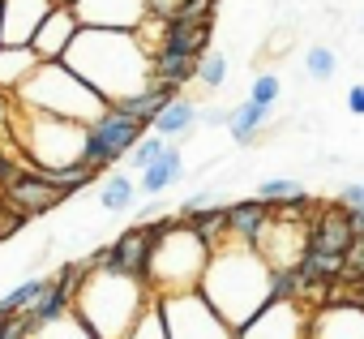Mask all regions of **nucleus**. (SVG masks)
Here are the masks:
<instances>
[{"mask_svg":"<svg viewBox=\"0 0 364 339\" xmlns=\"http://www.w3.org/2000/svg\"><path fill=\"white\" fill-rule=\"evenodd\" d=\"M73 14L82 31H116V35H141L154 22L150 0H77Z\"/></svg>","mask_w":364,"mask_h":339,"instance_id":"obj_9","label":"nucleus"},{"mask_svg":"<svg viewBox=\"0 0 364 339\" xmlns=\"http://www.w3.org/2000/svg\"><path fill=\"white\" fill-rule=\"evenodd\" d=\"M56 0H0V48H31Z\"/></svg>","mask_w":364,"mask_h":339,"instance_id":"obj_11","label":"nucleus"},{"mask_svg":"<svg viewBox=\"0 0 364 339\" xmlns=\"http://www.w3.org/2000/svg\"><path fill=\"white\" fill-rule=\"evenodd\" d=\"M279 90H283V82H279V73H257V78H253V90H249V99H253L257 108H274V99H279Z\"/></svg>","mask_w":364,"mask_h":339,"instance_id":"obj_33","label":"nucleus"},{"mask_svg":"<svg viewBox=\"0 0 364 339\" xmlns=\"http://www.w3.org/2000/svg\"><path fill=\"white\" fill-rule=\"evenodd\" d=\"M355 305H364V283H360V288H355Z\"/></svg>","mask_w":364,"mask_h":339,"instance_id":"obj_38","label":"nucleus"},{"mask_svg":"<svg viewBox=\"0 0 364 339\" xmlns=\"http://www.w3.org/2000/svg\"><path fill=\"white\" fill-rule=\"evenodd\" d=\"M210 26L215 22H180V18H171V22H163V48H171V52H185V56H193V61H202L206 56V43H210Z\"/></svg>","mask_w":364,"mask_h":339,"instance_id":"obj_18","label":"nucleus"},{"mask_svg":"<svg viewBox=\"0 0 364 339\" xmlns=\"http://www.w3.org/2000/svg\"><path fill=\"white\" fill-rule=\"evenodd\" d=\"M309 339H364V305L326 301L321 309H313Z\"/></svg>","mask_w":364,"mask_h":339,"instance_id":"obj_14","label":"nucleus"},{"mask_svg":"<svg viewBox=\"0 0 364 339\" xmlns=\"http://www.w3.org/2000/svg\"><path fill=\"white\" fill-rule=\"evenodd\" d=\"M150 133V125L133 120V116H120L116 108H107L95 125H86V150H82V163L90 172L116 163V159H129V150Z\"/></svg>","mask_w":364,"mask_h":339,"instance_id":"obj_8","label":"nucleus"},{"mask_svg":"<svg viewBox=\"0 0 364 339\" xmlns=\"http://www.w3.org/2000/svg\"><path fill=\"white\" fill-rule=\"evenodd\" d=\"M309 322L313 309H304L300 301H270L236 339H309Z\"/></svg>","mask_w":364,"mask_h":339,"instance_id":"obj_10","label":"nucleus"},{"mask_svg":"<svg viewBox=\"0 0 364 339\" xmlns=\"http://www.w3.org/2000/svg\"><path fill=\"white\" fill-rule=\"evenodd\" d=\"M210 14H215V0H185V5L176 9L180 22H210Z\"/></svg>","mask_w":364,"mask_h":339,"instance_id":"obj_34","label":"nucleus"},{"mask_svg":"<svg viewBox=\"0 0 364 339\" xmlns=\"http://www.w3.org/2000/svg\"><path fill=\"white\" fill-rule=\"evenodd\" d=\"M14 99H18V108L48 112V116H60V120H77V125H95L107 112V103L77 73H69L65 65H39L35 78Z\"/></svg>","mask_w":364,"mask_h":339,"instance_id":"obj_6","label":"nucleus"},{"mask_svg":"<svg viewBox=\"0 0 364 339\" xmlns=\"http://www.w3.org/2000/svg\"><path fill=\"white\" fill-rule=\"evenodd\" d=\"M180 172H185V159H180V146H171L159 163H150L146 167V172L137 177V185L154 198V194H163V189H171L176 181H180Z\"/></svg>","mask_w":364,"mask_h":339,"instance_id":"obj_20","label":"nucleus"},{"mask_svg":"<svg viewBox=\"0 0 364 339\" xmlns=\"http://www.w3.org/2000/svg\"><path fill=\"white\" fill-rule=\"evenodd\" d=\"M65 69L77 73L107 108L141 95L154 86V65L146 35H116V31H82L65 56Z\"/></svg>","mask_w":364,"mask_h":339,"instance_id":"obj_1","label":"nucleus"},{"mask_svg":"<svg viewBox=\"0 0 364 339\" xmlns=\"http://www.w3.org/2000/svg\"><path fill=\"white\" fill-rule=\"evenodd\" d=\"M198 120H202V112H198L189 99H176V103H171V108H167V112H163V116L150 125V133H159V137L176 142V137H185V133H189Z\"/></svg>","mask_w":364,"mask_h":339,"instance_id":"obj_21","label":"nucleus"},{"mask_svg":"<svg viewBox=\"0 0 364 339\" xmlns=\"http://www.w3.org/2000/svg\"><path fill=\"white\" fill-rule=\"evenodd\" d=\"M347 108H351L355 116H364V86H351V90H347Z\"/></svg>","mask_w":364,"mask_h":339,"instance_id":"obj_36","label":"nucleus"},{"mask_svg":"<svg viewBox=\"0 0 364 339\" xmlns=\"http://www.w3.org/2000/svg\"><path fill=\"white\" fill-rule=\"evenodd\" d=\"M257 202H266V207H300L304 202V185L291 181V177H270V181L257 185Z\"/></svg>","mask_w":364,"mask_h":339,"instance_id":"obj_24","label":"nucleus"},{"mask_svg":"<svg viewBox=\"0 0 364 339\" xmlns=\"http://www.w3.org/2000/svg\"><path fill=\"white\" fill-rule=\"evenodd\" d=\"M48 292V279H26V283H18L5 301H0V318H14V313H26V309H35L39 305V296Z\"/></svg>","mask_w":364,"mask_h":339,"instance_id":"obj_26","label":"nucleus"},{"mask_svg":"<svg viewBox=\"0 0 364 339\" xmlns=\"http://www.w3.org/2000/svg\"><path fill=\"white\" fill-rule=\"evenodd\" d=\"M159 313H163L167 339H236V330L215 313V305L202 292L159 296Z\"/></svg>","mask_w":364,"mask_h":339,"instance_id":"obj_7","label":"nucleus"},{"mask_svg":"<svg viewBox=\"0 0 364 339\" xmlns=\"http://www.w3.org/2000/svg\"><path fill=\"white\" fill-rule=\"evenodd\" d=\"M202 120H210V125H219V120H223V112H219V108H206V112H202Z\"/></svg>","mask_w":364,"mask_h":339,"instance_id":"obj_37","label":"nucleus"},{"mask_svg":"<svg viewBox=\"0 0 364 339\" xmlns=\"http://www.w3.org/2000/svg\"><path fill=\"white\" fill-rule=\"evenodd\" d=\"M133 194H137V181H133V177H124V172H112V177L103 181L99 207H103L107 215H120V211H129V207H133Z\"/></svg>","mask_w":364,"mask_h":339,"instance_id":"obj_25","label":"nucleus"},{"mask_svg":"<svg viewBox=\"0 0 364 339\" xmlns=\"http://www.w3.org/2000/svg\"><path fill=\"white\" fill-rule=\"evenodd\" d=\"M5 198H9V207H14V215H18V219H26V215H39V211H48V207H56V202H60L56 185H52L48 177H39V172H26V177H18V181L5 189Z\"/></svg>","mask_w":364,"mask_h":339,"instance_id":"obj_16","label":"nucleus"},{"mask_svg":"<svg viewBox=\"0 0 364 339\" xmlns=\"http://www.w3.org/2000/svg\"><path fill=\"white\" fill-rule=\"evenodd\" d=\"M154 301L159 296L146 279H129L120 271H86L73 296V313L86 322L95 339H129V330Z\"/></svg>","mask_w":364,"mask_h":339,"instance_id":"obj_3","label":"nucleus"},{"mask_svg":"<svg viewBox=\"0 0 364 339\" xmlns=\"http://www.w3.org/2000/svg\"><path fill=\"white\" fill-rule=\"evenodd\" d=\"M270 120V108H257L253 99H245L236 112H228V125H232V137L240 142V146H249L253 137H257V129Z\"/></svg>","mask_w":364,"mask_h":339,"instance_id":"obj_23","label":"nucleus"},{"mask_svg":"<svg viewBox=\"0 0 364 339\" xmlns=\"http://www.w3.org/2000/svg\"><path fill=\"white\" fill-rule=\"evenodd\" d=\"M56 5H77V0H56Z\"/></svg>","mask_w":364,"mask_h":339,"instance_id":"obj_39","label":"nucleus"},{"mask_svg":"<svg viewBox=\"0 0 364 339\" xmlns=\"http://www.w3.org/2000/svg\"><path fill=\"white\" fill-rule=\"evenodd\" d=\"M35 339H95V335H90V330H86V322H82V318H77V313L69 309L65 318L48 322V326H43V330L35 335Z\"/></svg>","mask_w":364,"mask_h":339,"instance_id":"obj_28","label":"nucleus"},{"mask_svg":"<svg viewBox=\"0 0 364 339\" xmlns=\"http://www.w3.org/2000/svg\"><path fill=\"white\" fill-rule=\"evenodd\" d=\"M198 82H202L206 90H219V86L228 82V61H223L219 52H206V56L198 61Z\"/></svg>","mask_w":364,"mask_h":339,"instance_id":"obj_29","label":"nucleus"},{"mask_svg":"<svg viewBox=\"0 0 364 339\" xmlns=\"http://www.w3.org/2000/svg\"><path fill=\"white\" fill-rule=\"evenodd\" d=\"M215 313L240 335L270 301H274V266L262 258V249L253 245H219L210 254V266H206V279L198 288Z\"/></svg>","mask_w":364,"mask_h":339,"instance_id":"obj_2","label":"nucleus"},{"mask_svg":"<svg viewBox=\"0 0 364 339\" xmlns=\"http://www.w3.org/2000/svg\"><path fill=\"white\" fill-rule=\"evenodd\" d=\"M90 177H95V172H90V167H86V163H73V167H60V172H52L48 181H52V185H56V194L65 198V194H73V189H82V185H86Z\"/></svg>","mask_w":364,"mask_h":339,"instance_id":"obj_30","label":"nucleus"},{"mask_svg":"<svg viewBox=\"0 0 364 339\" xmlns=\"http://www.w3.org/2000/svg\"><path fill=\"white\" fill-rule=\"evenodd\" d=\"M355 245V228H351V215L343 207H330L317 215V224L309 228V249L317 254H338L347 258V249Z\"/></svg>","mask_w":364,"mask_h":339,"instance_id":"obj_15","label":"nucleus"},{"mask_svg":"<svg viewBox=\"0 0 364 339\" xmlns=\"http://www.w3.org/2000/svg\"><path fill=\"white\" fill-rule=\"evenodd\" d=\"M270 232V207L266 202H232L228 207V241L232 245H262V236Z\"/></svg>","mask_w":364,"mask_h":339,"instance_id":"obj_17","label":"nucleus"},{"mask_svg":"<svg viewBox=\"0 0 364 339\" xmlns=\"http://www.w3.org/2000/svg\"><path fill=\"white\" fill-rule=\"evenodd\" d=\"M167 224H171V219H159L154 228H150V224H141V228L120 232V236L112 241V271H120V275H129V279H146L154 236H163V228H167Z\"/></svg>","mask_w":364,"mask_h":339,"instance_id":"obj_12","label":"nucleus"},{"mask_svg":"<svg viewBox=\"0 0 364 339\" xmlns=\"http://www.w3.org/2000/svg\"><path fill=\"white\" fill-rule=\"evenodd\" d=\"M77 35H82V22H77V14H73V5H56L52 9V18L39 26V35H35V56L43 61V65H65V56H69V48L77 43Z\"/></svg>","mask_w":364,"mask_h":339,"instance_id":"obj_13","label":"nucleus"},{"mask_svg":"<svg viewBox=\"0 0 364 339\" xmlns=\"http://www.w3.org/2000/svg\"><path fill=\"white\" fill-rule=\"evenodd\" d=\"M343 275L364 283V232H360V236H355V245L347 249V266H343Z\"/></svg>","mask_w":364,"mask_h":339,"instance_id":"obj_35","label":"nucleus"},{"mask_svg":"<svg viewBox=\"0 0 364 339\" xmlns=\"http://www.w3.org/2000/svg\"><path fill=\"white\" fill-rule=\"evenodd\" d=\"M210 249H219V245H228V207L223 202H215V207H206V211H198L193 219H185Z\"/></svg>","mask_w":364,"mask_h":339,"instance_id":"obj_22","label":"nucleus"},{"mask_svg":"<svg viewBox=\"0 0 364 339\" xmlns=\"http://www.w3.org/2000/svg\"><path fill=\"white\" fill-rule=\"evenodd\" d=\"M210 245L189 228L171 219L163 228V236H154V249H150V271H146V283L154 296H176V292H198L202 279H206V266H210Z\"/></svg>","mask_w":364,"mask_h":339,"instance_id":"obj_4","label":"nucleus"},{"mask_svg":"<svg viewBox=\"0 0 364 339\" xmlns=\"http://www.w3.org/2000/svg\"><path fill=\"white\" fill-rule=\"evenodd\" d=\"M14 125H18L14 133L22 137V150H26V159H31V172L52 177V172H60V167L82 163L86 125L60 120V116H48V112H31V108H18Z\"/></svg>","mask_w":364,"mask_h":339,"instance_id":"obj_5","label":"nucleus"},{"mask_svg":"<svg viewBox=\"0 0 364 339\" xmlns=\"http://www.w3.org/2000/svg\"><path fill=\"white\" fill-rule=\"evenodd\" d=\"M129 339H167V326H163V313H159V301L137 318V326L129 330Z\"/></svg>","mask_w":364,"mask_h":339,"instance_id":"obj_32","label":"nucleus"},{"mask_svg":"<svg viewBox=\"0 0 364 339\" xmlns=\"http://www.w3.org/2000/svg\"><path fill=\"white\" fill-rule=\"evenodd\" d=\"M171 146H176V142H167V137H159V133H146V137H141V142L129 150V167L146 172V167H150V163H159V159H163Z\"/></svg>","mask_w":364,"mask_h":339,"instance_id":"obj_27","label":"nucleus"},{"mask_svg":"<svg viewBox=\"0 0 364 339\" xmlns=\"http://www.w3.org/2000/svg\"><path fill=\"white\" fill-rule=\"evenodd\" d=\"M334 69H338V61H334V52H330V48H309L304 73H309L313 82H330V78H334Z\"/></svg>","mask_w":364,"mask_h":339,"instance_id":"obj_31","label":"nucleus"},{"mask_svg":"<svg viewBox=\"0 0 364 339\" xmlns=\"http://www.w3.org/2000/svg\"><path fill=\"white\" fill-rule=\"evenodd\" d=\"M39 65H43V61L35 56V48H0V90H5V95H18V90L35 78Z\"/></svg>","mask_w":364,"mask_h":339,"instance_id":"obj_19","label":"nucleus"}]
</instances>
